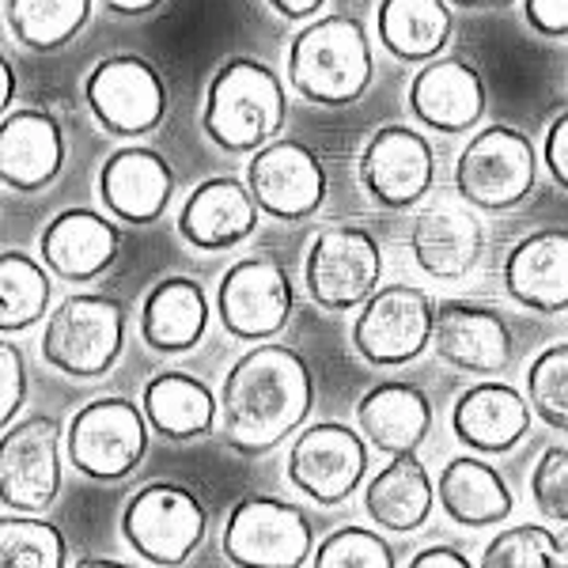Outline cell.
<instances>
[{"mask_svg": "<svg viewBox=\"0 0 568 568\" xmlns=\"http://www.w3.org/2000/svg\"><path fill=\"white\" fill-rule=\"evenodd\" d=\"M246 186L265 216L273 220H307L326 201V168L315 149L292 136H277L254 152L246 168Z\"/></svg>", "mask_w": 568, "mask_h": 568, "instance_id": "9a60e30c", "label": "cell"}, {"mask_svg": "<svg viewBox=\"0 0 568 568\" xmlns=\"http://www.w3.org/2000/svg\"><path fill=\"white\" fill-rule=\"evenodd\" d=\"M77 568H133V565L114 561V557H80Z\"/></svg>", "mask_w": 568, "mask_h": 568, "instance_id": "bcb514c9", "label": "cell"}, {"mask_svg": "<svg viewBox=\"0 0 568 568\" xmlns=\"http://www.w3.org/2000/svg\"><path fill=\"white\" fill-rule=\"evenodd\" d=\"M103 4L114 16H149L163 4V0H103Z\"/></svg>", "mask_w": 568, "mask_h": 568, "instance_id": "ee69618b", "label": "cell"}, {"mask_svg": "<svg viewBox=\"0 0 568 568\" xmlns=\"http://www.w3.org/2000/svg\"><path fill=\"white\" fill-rule=\"evenodd\" d=\"M65 168V133L45 110H8L0 122V179L16 194L50 186Z\"/></svg>", "mask_w": 568, "mask_h": 568, "instance_id": "ffe728a7", "label": "cell"}, {"mask_svg": "<svg viewBox=\"0 0 568 568\" xmlns=\"http://www.w3.org/2000/svg\"><path fill=\"white\" fill-rule=\"evenodd\" d=\"M292 281L288 270L270 258V254H254L227 265L216 288V311L220 323L240 342H270L277 337L292 318Z\"/></svg>", "mask_w": 568, "mask_h": 568, "instance_id": "7c38bea8", "label": "cell"}, {"mask_svg": "<svg viewBox=\"0 0 568 568\" xmlns=\"http://www.w3.org/2000/svg\"><path fill=\"white\" fill-rule=\"evenodd\" d=\"M478 568H561L557 535L542 524L508 527L485 546Z\"/></svg>", "mask_w": 568, "mask_h": 568, "instance_id": "d590c367", "label": "cell"}, {"mask_svg": "<svg viewBox=\"0 0 568 568\" xmlns=\"http://www.w3.org/2000/svg\"><path fill=\"white\" fill-rule=\"evenodd\" d=\"M315 568H394V549L379 530L368 527H337L318 542Z\"/></svg>", "mask_w": 568, "mask_h": 568, "instance_id": "8d00e7d4", "label": "cell"}, {"mask_svg": "<svg viewBox=\"0 0 568 568\" xmlns=\"http://www.w3.org/2000/svg\"><path fill=\"white\" fill-rule=\"evenodd\" d=\"M439 508L452 524L459 527H493L504 524L516 508L508 481L500 478L497 466L474 459V455H459L444 466L439 474Z\"/></svg>", "mask_w": 568, "mask_h": 568, "instance_id": "f1b7e54d", "label": "cell"}, {"mask_svg": "<svg viewBox=\"0 0 568 568\" xmlns=\"http://www.w3.org/2000/svg\"><path fill=\"white\" fill-rule=\"evenodd\" d=\"M141 406L149 425L168 439H197L216 428L220 402L190 372H160L144 383Z\"/></svg>", "mask_w": 568, "mask_h": 568, "instance_id": "f546056e", "label": "cell"}, {"mask_svg": "<svg viewBox=\"0 0 568 568\" xmlns=\"http://www.w3.org/2000/svg\"><path fill=\"white\" fill-rule=\"evenodd\" d=\"M409 568H474V565L455 546H425L420 554H414Z\"/></svg>", "mask_w": 568, "mask_h": 568, "instance_id": "b9f144b4", "label": "cell"}, {"mask_svg": "<svg viewBox=\"0 0 568 568\" xmlns=\"http://www.w3.org/2000/svg\"><path fill=\"white\" fill-rule=\"evenodd\" d=\"M372 80V39L353 16H318L288 45V84L315 106H349Z\"/></svg>", "mask_w": 568, "mask_h": 568, "instance_id": "3957f363", "label": "cell"}, {"mask_svg": "<svg viewBox=\"0 0 568 568\" xmlns=\"http://www.w3.org/2000/svg\"><path fill=\"white\" fill-rule=\"evenodd\" d=\"M61 425L27 417L0 436V500L16 511H45L61 493Z\"/></svg>", "mask_w": 568, "mask_h": 568, "instance_id": "5bb4252c", "label": "cell"}, {"mask_svg": "<svg viewBox=\"0 0 568 568\" xmlns=\"http://www.w3.org/2000/svg\"><path fill=\"white\" fill-rule=\"evenodd\" d=\"M122 232L114 220H106L95 209H65L45 224L39 254L42 265L61 281H95L118 258Z\"/></svg>", "mask_w": 568, "mask_h": 568, "instance_id": "d6986e66", "label": "cell"}, {"mask_svg": "<svg viewBox=\"0 0 568 568\" xmlns=\"http://www.w3.org/2000/svg\"><path fill=\"white\" fill-rule=\"evenodd\" d=\"M288 118L284 80L258 58H227L213 72L201 130L224 152H258L277 141Z\"/></svg>", "mask_w": 568, "mask_h": 568, "instance_id": "7a4b0ae2", "label": "cell"}, {"mask_svg": "<svg viewBox=\"0 0 568 568\" xmlns=\"http://www.w3.org/2000/svg\"><path fill=\"white\" fill-rule=\"evenodd\" d=\"M84 99L95 122L118 136H149L168 118V84L160 69L136 53L99 61L84 80Z\"/></svg>", "mask_w": 568, "mask_h": 568, "instance_id": "8fae6325", "label": "cell"}, {"mask_svg": "<svg viewBox=\"0 0 568 568\" xmlns=\"http://www.w3.org/2000/svg\"><path fill=\"white\" fill-rule=\"evenodd\" d=\"M356 425L364 439L383 455H406L425 444L433 428V406L425 390L406 379H387L356 402Z\"/></svg>", "mask_w": 568, "mask_h": 568, "instance_id": "484cf974", "label": "cell"}, {"mask_svg": "<svg viewBox=\"0 0 568 568\" xmlns=\"http://www.w3.org/2000/svg\"><path fill=\"white\" fill-rule=\"evenodd\" d=\"M69 542L53 524L34 516H8L0 524V568H65Z\"/></svg>", "mask_w": 568, "mask_h": 568, "instance_id": "836d02e7", "label": "cell"}, {"mask_svg": "<svg viewBox=\"0 0 568 568\" xmlns=\"http://www.w3.org/2000/svg\"><path fill=\"white\" fill-rule=\"evenodd\" d=\"M125 345V307L103 292H77L50 311L42 329V361L69 379H99Z\"/></svg>", "mask_w": 568, "mask_h": 568, "instance_id": "277c9868", "label": "cell"}, {"mask_svg": "<svg viewBox=\"0 0 568 568\" xmlns=\"http://www.w3.org/2000/svg\"><path fill=\"white\" fill-rule=\"evenodd\" d=\"M452 0H379V42L398 61H433L452 42Z\"/></svg>", "mask_w": 568, "mask_h": 568, "instance_id": "4dcf8cb0", "label": "cell"}, {"mask_svg": "<svg viewBox=\"0 0 568 568\" xmlns=\"http://www.w3.org/2000/svg\"><path fill=\"white\" fill-rule=\"evenodd\" d=\"M436 155L425 133L409 125H383L361 155V182L372 201L387 209H409L433 190Z\"/></svg>", "mask_w": 568, "mask_h": 568, "instance_id": "2e32d148", "label": "cell"}, {"mask_svg": "<svg viewBox=\"0 0 568 568\" xmlns=\"http://www.w3.org/2000/svg\"><path fill=\"white\" fill-rule=\"evenodd\" d=\"M209 300L190 277H163L141 304V337L155 353H186L205 337Z\"/></svg>", "mask_w": 568, "mask_h": 568, "instance_id": "83f0119b", "label": "cell"}, {"mask_svg": "<svg viewBox=\"0 0 568 568\" xmlns=\"http://www.w3.org/2000/svg\"><path fill=\"white\" fill-rule=\"evenodd\" d=\"M258 201L235 179H209L186 197L179 213V235L197 251H232L258 227Z\"/></svg>", "mask_w": 568, "mask_h": 568, "instance_id": "603a6c76", "label": "cell"}, {"mask_svg": "<svg viewBox=\"0 0 568 568\" xmlns=\"http://www.w3.org/2000/svg\"><path fill=\"white\" fill-rule=\"evenodd\" d=\"M527 398L535 417H542L557 433H568V342L549 345L530 361Z\"/></svg>", "mask_w": 568, "mask_h": 568, "instance_id": "e575fe53", "label": "cell"}, {"mask_svg": "<svg viewBox=\"0 0 568 568\" xmlns=\"http://www.w3.org/2000/svg\"><path fill=\"white\" fill-rule=\"evenodd\" d=\"M364 470H368V444L361 433H353L349 425H337V420L307 425L292 439L288 463H284L292 489H300L315 504H326V508L349 500Z\"/></svg>", "mask_w": 568, "mask_h": 568, "instance_id": "4fadbf2b", "label": "cell"}, {"mask_svg": "<svg viewBox=\"0 0 568 568\" xmlns=\"http://www.w3.org/2000/svg\"><path fill=\"white\" fill-rule=\"evenodd\" d=\"M364 508H368L372 524H379L390 535H414L428 524L436 508V485L417 452L390 455V463L368 481Z\"/></svg>", "mask_w": 568, "mask_h": 568, "instance_id": "4316f807", "label": "cell"}, {"mask_svg": "<svg viewBox=\"0 0 568 568\" xmlns=\"http://www.w3.org/2000/svg\"><path fill=\"white\" fill-rule=\"evenodd\" d=\"M557 557H561V568H568V524L557 535Z\"/></svg>", "mask_w": 568, "mask_h": 568, "instance_id": "c3c4849f", "label": "cell"}, {"mask_svg": "<svg viewBox=\"0 0 568 568\" xmlns=\"http://www.w3.org/2000/svg\"><path fill=\"white\" fill-rule=\"evenodd\" d=\"M307 292L326 311H353L372 300L383 281V251L368 227L334 224L311 240L304 262Z\"/></svg>", "mask_w": 568, "mask_h": 568, "instance_id": "9c48e42d", "label": "cell"}, {"mask_svg": "<svg viewBox=\"0 0 568 568\" xmlns=\"http://www.w3.org/2000/svg\"><path fill=\"white\" fill-rule=\"evenodd\" d=\"M224 557L235 568H300L315 557V527L296 504L251 493L227 511Z\"/></svg>", "mask_w": 568, "mask_h": 568, "instance_id": "5b68a950", "label": "cell"}, {"mask_svg": "<svg viewBox=\"0 0 568 568\" xmlns=\"http://www.w3.org/2000/svg\"><path fill=\"white\" fill-rule=\"evenodd\" d=\"M433 349L444 364L474 375H497L511 364V329L497 311L466 300L436 304Z\"/></svg>", "mask_w": 568, "mask_h": 568, "instance_id": "e0dca14e", "label": "cell"}, {"mask_svg": "<svg viewBox=\"0 0 568 568\" xmlns=\"http://www.w3.org/2000/svg\"><path fill=\"white\" fill-rule=\"evenodd\" d=\"M91 0H8L4 20L8 31L20 39L27 50H61L77 39V31L88 23Z\"/></svg>", "mask_w": 568, "mask_h": 568, "instance_id": "d6a6232c", "label": "cell"}, {"mask_svg": "<svg viewBox=\"0 0 568 568\" xmlns=\"http://www.w3.org/2000/svg\"><path fill=\"white\" fill-rule=\"evenodd\" d=\"M27 398V364L20 345L12 342V334H4L0 342V425H12V417L20 414Z\"/></svg>", "mask_w": 568, "mask_h": 568, "instance_id": "f35d334b", "label": "cell"}, {"mask_svg": "<svg viewBox=\"0 0 568 568\" xmlns=\"http://www.w3.org/2000/svg\"><path fill=\"white\" fill-rule=\"evenodd\" d=\"M530 398L508 383H474L455 398L452 428L470 452L504 455L530 433Z\"/></svg>", "mask_w": 568, "mask_h": 568, "instance_id": "cb8c5ba5", "label": "cell"}, {"mask_svg": "<svg viewBox=\"0 0 568 568\" xmlns=\"http://www.w3.org/2000/svg\"><path fill=\"white\" fill-rule=\"evenodd\" d=\"M122 535L144 561L179 568L209 535V511L186 485H144L122 511Z\"/></svg>", "mask_w": 568, "mask_h": 568, "instance_id": "ba28073f", "label": "cell"}, {"mask_svg": "<svg viewBox=\"0 0 568 568\" xmlns=\"http://www.w3.org/2000/svg\"><path fill=\"white\" fill-rule=\"evenodd\" d=\"M409 254L436 281H463L485 254V227L466 209L433 205L409 220Z\"/></svg>", "mask_w": 568, "mask_h": 568, "instance_id": "7402d4cb", "label": "cell"}, {"mask_svg": "<svg viewBox=\"0 0 568 568\" xmlns=\"http://www.w3.org/2000/svg\"><path fill=\"white\" fill-rule=\"evenodd\" d=\"M538 155L527 133L511 125H489L470 136L455 163V190L463 201L489 213L516 209L535 194Z\"/></svg>", "mask_w": 568, "mask_h": 568, "instance_id": "8992f818", "label": "cell"}, {"mask_svg": "<svg viewBox=\"0 0 568 568\" xmlns=\"http://www.w3.org/2000/svg\"><path fill=\"white\" fill-rule=\"evenodd\" d=\"M452 4H459V8H508L511 0H452Z\"/></svg>", "mask_w": 568, "mask_h": 568, "instance_id": "7dc6e473", "label": "cell"}, {"mask_svg": "<svg viewBox=\"0 0 568 568\" xmlns=\"http://www.w3.org/2000/svg\"><path fill=\"white\" fill-rule=\"evenodd\" d=\"M546 168L568 190V110L557 114L546 130Z\"/></svg>", "mask_w": 568, "mask_h": 568, "instance_id": "60d3db41", "label": "cell"}, {"mask_svg": "<svg viewBox=\"0 0 568 568\" xmlns=\"http://www.w3.org/2000/svg\"><path fill=\"white\" fill-rule=\"evenodd\" d=\"M50 270L23 251L0 254V334H23L50 311Z\"/></svg>", "mask_w": 568, "mask_h": 568, "instance_id": "1f68e13d", "label": "cell"}, {"mask_svg": "<svg viewBox=\"0 0 568 568\" xmlns=\"http://www.w3.org/2000/svg\"><path fill=\"white\" fill-rule=\"evenodd\" d=\"M504 288L516 304L542 315L568 307V227H542L504 258Z\"/></svg>", "mask_w": 568, "mask_h": 568, "instance_id": "d4e9b609", "label": "cell"}, {"mask_svg": "<svg viewBox=\"0 0 568 568\" xmlns=\"http://www.w3.org/2000/svg\"><path fill=\"white\" fill-rule=\"evenodd\" d=\"M326 0H270V8L284 20H307V16H315L318 8H323Z\"/></svg>", "mask_w": 568, "mask_h": 568, "instance_id": "7bdbcfd3", "label": "cell"}, {"mask_svg": "<svg viewBox=\"0 0 568 568\" xmlns=\"http://www.w3.org/2000/svg\"><path fill=\"white\" fill-rule=\"evenodd\" d=\"M315 402V375L292 345L262 342L232 364L220 390V428L227 447L265 455L296 433Z\"/></svg>", "mask_w": 568, "mask_h": 568, "instance_id": "6da1fadb", "label": "cell"}, {"mask_svg": "<svg viewBox=\"0 0 568 568\" xmlns=\"http://www.w3.org/2000/svg\"><path fill=\"white\" fill-rule=\"evenodd\" d=\"M69 463L84 478L122 481L149 452V417L130 398H95L77 409L65 428Z\"/></svg>", "mask_w": 568, "mask_h": 568, "instance_id": "52a82bcc", "label": "cell"}, {"mask_svg": "<svg viewBox=\"0 0 568 568\" xmlns=\"http://www.w3.org/2000/svg\"><path fill=\"white\" fill-rule=\"evenodd\" d=\"M175 194V171L152 149H118L103 163L99 197L106 213L125 224H155Z\"/></svg>", "mask_w": 568, "mask_h": 568, "instance_id": "44dd1931", "label": "cell"}, {"mask_svg": "<svg viewBox=\"0 0 568 568\" xmlns=\"http://www.w3.org/2000/svg\"><path fill=\"white\" fill-rule=\"evenodd\" d=\"M409 110L439 133H470L485 118V80L463 58H433L409 84Z\"/></svg>", "mask_w": 568, "mask_h": 568, "instance_id": "ac0fdd59", "label": "cell"}, {"mask_svg": "<svg viewBox=\"0 0 568 568\" xmlns=\"http://www.w3.org/2000/svg\"><path fill=\"white\" fill-rule=\"evenodd\" d=\"M530 500L549 524H568V447H546L530 474Z\"/></svg>", "mask_w": 568, "mask_h": 568, "instance_id": "74e56055", "label": "cell"}, {"mask_svg": "<svg viewBox=\"0 0 568 568\" xmlns=\"http://www.w3.org/2000/svg\"><path fill=\"white\" fill-rule=\"evenodd\" d=\"M530 31L546 39H568V0H524Z\"/></svg>", "mask_w": 568, "mask_h": 568, "instance_id": "ab89813d", "label": "cell"}, {"mask_svg": "<svg viewBox=\"0 0 568 568\" xmlns=\"http://www.w3.org/2000/svg\"><path fill=\"white\" fill-rule=\"evenodd\" d=\"M12 99H16V77H12V65L8 58H0V110H12Z\"/></svg>", "mask_w": 568, "mask_h": 568, "instance_id": "f6af8a7d", "label": "cell"}, {"mask_svg": "<svg viewBox=\"0 0 568 568\" xmlns=\"http://www.w3.org/2000/svg\"><path fill=\"white\" fill-rule=\"evenodd\" d=\"M436 304L425 288L387 284L375 288L353 323V349L375 368H402L433 345Z\"/></svg>", "mask_w": 568, "mask_h": 568, "instance_id": "30bf717a", "label": "cell"}]
</instances>
